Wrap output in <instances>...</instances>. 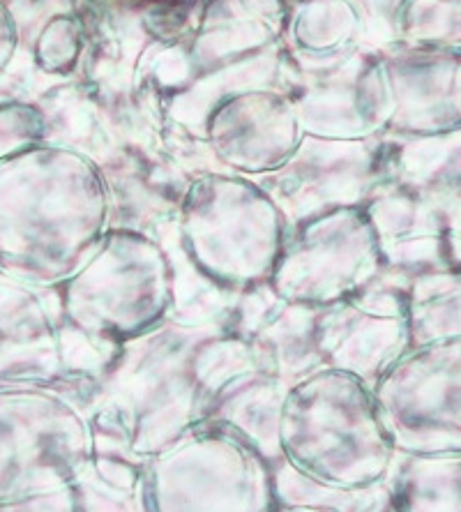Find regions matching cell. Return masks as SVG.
Segmentation results:
<instances>
[{
	"instance_id": "obj_1",
	"label": "cell",
	"mask_w": 461,
	"mask_h": 512,
	"mask_svg": "<svg viewBox=\"0 0 461 512\" xmlns=\"http://www.w3.org/2000/svg\"><path fill=\"white\" fill-rule=\"evenodd\" d=\"M107 199L90 173L47 167L35 153L0 162V270L47 286L72 277L102 243Z\"/></svg>"
},
{
	"instance_id": "obj_2",
	"label": "cell",
	"mask_w": 461,
	"mask_h": 512,
	"mask_svg": "<svg viewBox=\"0 0 461 512\" xmlns=\"http://www.w3.org/2000/svg\"><path fill=\"white\" fill-rule=\"evenodd\" d=\"M279 455L300 476L332 489L383 485L397 457L374 388L330 367H319L286 393Z\"/></svg>"
},
{
	"instance_id": "obj_3",
	"label": "cell",
	"mask_w": 461,
	"mask_h": 512,
	"mask_svg": "<svg viewBox=\"0 0 461 512\" xmlns=\"http://www.w3.org/2000/svg\"><path fill=\"white\" fill-rule=\"evenodd\" d=\"M208 330L160 323L120 346L116 363L90 390V429L116 436L136 457L150 459L199 423L190 351Z\"/></svg>"
},
{
	"instance_id": "obj_4",
	"label": "cell",
	"mask_w": 461,
	"mask_h": 512,
	"mask_svg": "<svg viewBox=\"0 0 461 512\" xmlns=\"http://www.w3.org/2000/svg\"><path fill=\"white\" fill-rule=\"evenodd\" d=\"M146 512H277L275 466L215 420L194 423L146 462Z\"/></svg>"
},
{
	"instance_id": "obj_5",
	"label": "cell",
	"mask_w": 461,
	"mask_h": 512,
	"mask_svg": "<svg viewBox=\"0 0 461 512\" xmlns=\"http://www.w3.org/2000/svg\"><path fill=\"white\" fill-rule=\"evenodd\" d=\"M173 284L169 263L139 233H111L72 275L63 296L65 321L88 335L125 344L164 321Z\"/></svg>"
},
{
	"instance_id": "obj_6",
	"label": "cell",
	"mask_w": 461,
	"mask_h": 512,
	"mask_svg": "<svg viewBox=\"0 0 461 512\" xmlns=\"http://www.w3.org/2000/svg\"><path fill=\"white\" fill-rule=\"evenodd\" d=\"M90 455L88 413L67 390L0 386V506L67 485Z\"/></svg>"
},
{
	"instance_id": "obj_7",
	"label": "cell",
	"mask_w": 461,
	"mask_h": 512,
	"mask_svg": "<svg viewBox=\"0 0 461 512\" xmlns=\"http://www.w3.org/2000/svg\"><path fill=\"white\" fill-rule=\"evenodd\" d=\"M183 245L203 275L224 284L270 280L284 247L282 213L245 185H199L183 203Z\"/></svg>"
},
{
	"instance_id": "obj_8",
	"label": "cell",
	"mask_w": 461,
	"mask_h": 512,
	"mask_svg": "<svg viewBox=\"0 0 461 512\" xmlns=\"http://www.w3.org/2000/svg\"><path fill=\"white\" fill-rule=\"evenodd\" d=\"M374 397L397 455L461 453V337L415 346Z\"/></svg>"
},
{
	"instance_id": "obj_9",
	"label": "cell",
	"mask_w": 461,
	"mask_h": 512,
	"mask_svg": "<svg viewBox=\"0 0 461 512\" xmlns=\"http://www.w3.org/2000/svg\"><path fill=\"white\" fill-rule=\"evenodd\" d=\"M379 263L365 210L337 208L300 222L268 282L275 296L323 310L365 289Z\"/></svg>"
},
{
	"instance_id": "obj_10",
	"label": "cell",
	"mask_w": 461,
	"mask_h": 512,
	"mask_svg": "<svg viewBox=\"0 0 461 512\" xmlns=\"http://www.w3.org/2000/svg\"><path fill=\"white\" fill-rule=\"evenodd\" d=\"M316 349L321 365L355 376L369 388L411 351L406 293L379 305L372 296H355L319 310Z\"/></svg>"
},
{
	"instance_id": "obj_11",
	"label": "cell",
	"mask_w": 461,
	"mask_h": 512,
	"mask_svg": "<svg viewBox=\"0 0 461 512\" xmlns=\"http://www.w3.org/2000/svg\"><path fill=\"white\" fill-rule=\"evenodd\" d=\"M42 293L0 270V386L63 388L60 319Z\"/></svg>"
},
{
	"instance_id": "obj_12",
	"label": "cell",
	"mask_w": 461,
	"mask_h": 512,
	"mask_svg": "<svg viewBox=\"0 0 461 512\" xmlns=\"http://www.w3.org/2000/svg\"><path fill=\"white\" fill-rule=\"evenodd\" d=\"M316 319H319L316 307L279 298L275 314L263 319L256 328L233 330V333L249 344L261 372L293 386L323 367L316 349Z\"/></svg>"
},
{
	"instance_id": "obj_13",
	"label": "cell",
	"mask_w": 461,
	"mask_h": 512,
	"mask_svg": "<svg viewBox=\"0 0 461 512\" xmlns=\"http://www.w3.org/2000/svg\"><path fill=\"white\" fill-rule=\"evenodd\" d=\"M291 386L261 370L247 372L219 390L208 404L203 420H215L247 439L272 466L279 455V416Z\"/></svg>"
},
{
	"instance_id": "obj_14",
	"label": "cell",
	"mask_w": 461,
	"mask_h": 512,
	"mask_svg": "<svg viewBox=\"0 0 461 512\" xmlns=\"http://www.w3.org/2000/svg\"><path fill=\"white\" fill-rule=\"evenodd\" d=\"M385 487L397 512H461V453L397 455Z\"/></svg>"
},
{
	"instance_id": "obj_15",
	"label": "cell",
	"mask_w": 461,
	"mask_h": 512,
	"mask_svg": "<svg viewBox=\"0 0 461 512\" xmlns=\"http://www.w3.org/2000/svg\"><path fill=\"white\" fill-rule=\"evenodd\" d=\"M411 349L461 337V277L425 275L406 293Z\"/></svg>"
},
{
	"instance_id": "obj_16",
	"label": "cell",
	"mask_w": 461,
	"mask_h": 512,
	"mask_svg": "<svg viewBox=\"0 0 461 512\" xmlns=\"http://www.w3.org/2000/svg\"><path fill=\"white\" fill-rule=\"evenodd\" d=\"M259 370L249 344L233 330H208L190 351V374L199 397V423L208 404L238 376Z\"/></svg>"
},
{
	"instance_id": "obj_17",
	"label": "cell",
	"mask_w": 461,
	"mask_h": 512,
	"mask_svg": "<svg viewBox=\"0 0 461 512\" xmlns=\"http://www.w3.org/2000/svg\"><path fill=\"white\" fill-rule=\"evenodd\" d=\"M0 512H79L77 501H74L72 485L51 489V492L28 496L24 501L10 503V506H0Z\"/></svg>"
},
{
	"instance_id": "obj_18",
	"label": "cell",
	"mask_w": 461,
	"mask_h": 512,
	"mask_svg": "<svg viewBox=\"0 0 461 512\" xmlns=\"http://www.w3.org/2000/svg\"><path fill=\"white\" fill-rule=\"evenodd\" d=\"M445 247H448L450 259L461 263V203L445 217Z\"/></svg>"
},
{
	"instance_id": "obj_19",
	"label": "cell",
	"mask_w": 461,
	"mask_h": 512,
	"mask_svg": "<svg viewBox=\"0 0 461 512\" xmlns=\"http://www.w3.org/2000/svg\"><path fill=\"white\" fill-rule=\"evenodd\" d=\"M10 47H12L10 19H7V14L3 12V7H0V67L5 65L7 54H10Z\"/></svg>"
},
{
	"instance_id": "obj_20",
	"label": "cell",
	"mask_w": 461,
	"mask_h": 512,
	"mask_svg": "<svg viewBox=\"0 0 461 512\" xmlns=\"http://www.w3.org/2000/svg\"><path fill=\"white\" fill-rule=\"evenodd\" d=\"M277 512H339V510H330V508H309V506H286V508H279Z\"/></svg>"
}]
</instances>
